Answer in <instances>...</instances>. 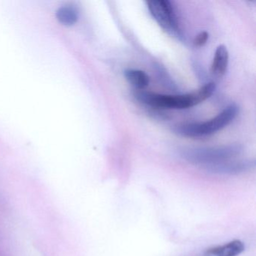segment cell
Here are the masks:
<instances>
[{
    "label": "cell",
    "mask_w": 256,
    "mask_h": 256,
    "mask_svg": "<svg viewBox=\"0 0 256 256\" xmlns=\"http://www.w3.org/2000/svg\"><path fill=\"white\" fill-rule=\"evenodd\" d=\"M238 113V106L232 104L210 120L204 122L180 124L174 127L173 132L182 137L191 138L206 137L215 134L229 125L235 119Z\"/></svg>",
    "instance_id": "7a4b0ae2"
},
{
    "label": "cell",
    "mask_w": 256,
    "mask_h": 256,
    "mask_svg": "<svg viewBox=\"0 0 256 256\" xmlns=\"http://www.w3.org/2000/svg\"><path fill=\"white\" fill-rule=\"evenodd\" d=\"M208 38H209V34L206 31H203V32H200V34L196 36L193 43H194V46L196 47L200 48L206 44Z\"/></svg>",
    "instance_id": "30bf717a"
},
{
    "label": "cell",
    "mask_w": 256,
    "mask_h": 256,
    "mask_svg": "<svg viewBox=\"0 0 256 256\" xmlns=\"http://www.w3.org/2000/svg\"><path fill=\"white\" fill-rule=\"evenodd\" d=\"M214 83H208L190 94L163 95L148 91L137 90L134 96L138 101L155 108L186 109L194 107L209 98L215 91Z\"/></svg>",
    "instance_id": "6da1fadb"
},
{
    "label": "cell",
    "mask_w": 256,
    "mask_h": 256,
    "mask_svg": "<svg viewBox=\"0 0 256 256\" xmlns=\"http://www.w3.org/2000/svg\"><path fill=\"white\" fill-rule=\"evenodd\" d=\"M244 250V242L239 240H234L223 245L208 248L204 256H238Z\"/></svg>",
    "instance_id": "5b68a950"
},
{
    "label": "cell",
    "mask_w": 256,
    "mask_h": 256,
    "mask_svg": "<svg viewBox=\"0 0 256 256\" xmlns=\"http://www.w3.org/2000/svg\"><path fill=\"white\" fill-rule=\"evenodd\" d=\"M242 146L240 144L222 145L209 148H188L181 151L182 158L193 164L209 166L220 164L233 160L242 152Z\"/></svg>",
    "instance_id": "3957f363"
},
{
    "label": "cell",
    "mask_w": 256,
    "mask_h": 256,
    "mask_svg": "<svg viewBox=\"0 0 256 256\" xmlns=\"http://www.w3.org/2000/svg\"><path fill=\"white\" fill-rule=\"evenodd\" d=\"M152 18L163 30L170 35L182 37L178 16L173 4L168 0H154L146 2Z\"/></svg>",
    "instance_id": "277c9868"
},
{
    "label": "cell",
    "mask_w": 256,
    "mask_h": 256,
    "mask_svg": "<svg viewBox=\"0 0 256 256\" xmlns=\"http://www.w3.org/2000/svg\"><path fill=\"white\" fill-rule=\"evenodd\" d=\"M253 166L250 161H226L215 166L205 168L208 172L216 174H239L250 169Z\"/></svg>",
    "instance_id": "8992f818"
},
{
    "label": "cell",
    "mask_w": 256,
    "mask_h": 256,
    "mask_svg": "<svg viewBox=\"0 0 256 256\" xmlns=\"http://www.w3.org/2000/svg\"><path fill=\"white\" fill-rule=\"evenodd\" d=\"M58 22L65 26H71L76 24L78 20V11L73 6L66 5L60 7L56 12Z\"/></svg>",
    "instance_id": "9c48e42d"
},
{
    "label": "cell",
    "mask_w": 256,
    "mask_h": 256,
    "mask_svg": "<svg viewBox=\"0 0 256 256\" xmlns=\"http://www.w3.org/2000/svg\"><path fill=\"white\" fill-rule=\"evenodd\" d=\"M229 55L227 48L221 44L216 50L211 65V73L216 77L224 76L228 65Z\"/></svg>",
    "instance_id": "52a82bcc"
},
{
    "label": "cell",
    "mask_w": 256,
    "mask_h": 256,
    "mask_svg": "<svg viewBox=\"0 0 256 256\" xmlns=\"http://www.w3.org/2000/svg\"><path fill=\"white\" fill-rule=\"evenodd\" d=\"M124 76L128 83L138 90H143L150 84V77L144 72L137 70H127Z\"/></svg>",
    "instance_id": "ba28073f"
}]
</instances>
